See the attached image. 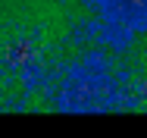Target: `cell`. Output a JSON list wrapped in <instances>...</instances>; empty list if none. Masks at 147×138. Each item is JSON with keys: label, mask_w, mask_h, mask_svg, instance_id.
I'll return each mask as SVG.
<instances>
[{"label": "cell", "mask_w": 147, "mask_h": 138, "mask_svg": "<svg viewBox=\"0 0 147 138\" xmlns=\"http://www.w3.org/2000/svg\"><path fill=\"white\" fill-rule=\"evenodd\" d=\"M141 0H0V113H85L100 54Z\"/></svg>", "instance_id": "6da1fadb"}, {"label": "cell", "mask_w": 147, "mask_h": 138, "mask_svg": "<svg viewBox=\"0 0 147 138\" xmlns=\"http://www.w3.org/2000/svg\"><path fill=\"white\" fill-rule=\"evenodd\" d=\"M85 113H147V3H135L107 41Z\"/></svg>", "instance_id": "7a4b0ae2"}]
</instances>
